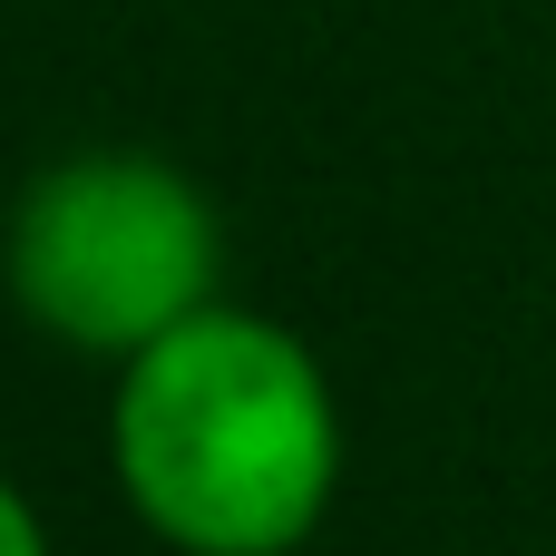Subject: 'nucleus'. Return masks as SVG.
I'll use <instances>...</instances> for the list:
<instances>
[{"mask_svg": "<svg viewBox=\"0 0 556 556\" xmlns=\"http://www.w3.org/2000/svg\"><path fill=\"white\" fill-rule=\"evenodd\" d=\"M108 479L166 556H303L342 498V401L323 352L244 303H205L108 391Z\"/></svg>", "mask_w": 556, "mask_h": 556, "instance_id": "nucleus-1", "label": "nucleus"}, {"mask_svg": "<svg viewBox=\"0 0 556 556\" xmlns=\"http://www.w3.org/2000/svg\"><path fill=\"white\" fill-rule=\"evenodd\" d=\"M0 283L39 342L117 371L205 303H225V225L176 156L78 147L10 195Z\"/></svg>", "mask_w": 556, "mask_h": 556, "instance_id": "nucleus-2", "label": "nucleus"}, {"mask_svg": "<svg viewBox=\"0 0 556 556\" xmlns=\"http://www.w3.org/2000/svg\"><path fill=\"white\" fill-rule=\"evenodd\" d=\"M0 556H59L49 547V528H39V508H29V489L0 469Z\"/></svg>", "mask_w": 556, "mask_h": 556, "instance_id": "nucleus-3", "label": "nucleus"}]
</instances>
